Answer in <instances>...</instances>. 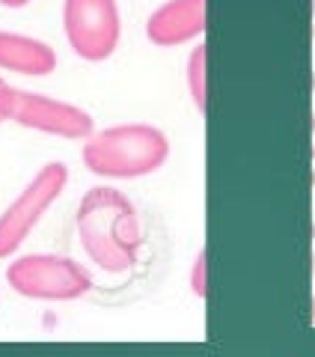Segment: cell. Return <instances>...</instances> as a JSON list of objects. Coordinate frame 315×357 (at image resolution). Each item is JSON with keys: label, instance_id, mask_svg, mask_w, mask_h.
<instances>
[{"label": "cell", "instance_id": "cell-1", "mask_svg": "<svg viewBox=\"0 0 315 357\" xmlns=\"http://www.w3.org/2000/svg\"><path fill=\"white\" fill-rule=\"evenodd\" d=\"M77 238L89 256L107 274H125L137 262L143 248L140 218L131 199L110 185L89 188L77 203Z\"/></svg>", "mask_w": 315, "mask_h": 357}, {"label": "cell", "instance_id": "cell-2", "mask_svg": "<svg viewBox=\"0 0 315 357\" xmlns=\"http://www.w3.org/2000/svg\"><path fill=\"white\" fill-rule=\"evenodd\" d=\"M170 158V137L152 122H122L84 140L81 161L105 178H140L161 170Z\"/></svg>", "mask_w": 315, "mask_h": 357}, {"label": "cell", "instance_id": "cell-3", "mask_svg": "<svg viewBox=\"0 0 315 357\" xmlns=\"http://www.w3.org/2000/svg\"><path fill=\"white\" fill-rule=\"evenodd\" d=\"M6 283L30 301H77L93 292V274L63 253H24L6 265Z\"/></svg>", "mask_w": 315, "mask_h": 357}, {"label": "cell", "instance_id": "cell-4", "mask_svg": "<svg viewBox=\"0 0 315 357\" xmlns=\"http://www.w3.org/2000/svg\"><path fill=\"white\" fill-rule=\"evenodd\" d=\"M66 185H69V167L63 161H48L39 167L36 176L24 185V191L0 215V259H9L21 250L42 215L60 199Z\"/></svg>", "mask_w": 315, "mask_h": 357}, {"label": "cell", "instance_id": "cell-5", "mask_svg": "<svg viewBox=\"0 0 315 357\" xmlns=\"http://www.w3.org/2000/svg\"><path fill=\"white\" fill-rule=\"evenodd\" d=\"M63 30L81 60L101 63L114 57L122 39L116 0H63Z\"/></svg>", "mask_w": 315, "mask_h": 357}, {"label": "cell", "instance_id": "cell-6", "mask_svg": "<svg viewBox=\"0 0 315 357\" xmlns=\"http://www.w3.org/2000/svg\"><path fill=\"white\" fill-rule=\"evenodd\" d=\"M9 122H18L21 128H33L51 137L66 140H86L95 134V119L89 110L77 107L63 98L33 93V89H18L13 93V107H9Z\"/></svg>", "mask_w": 315, "mask_h": 357}, {"label": "cell", "instance_id": "cell-7", "mask_svg": "<svg viewBox=\"0 0 315 357\" xmlns=\"http://www.w3.org/2000/svg\"><path fill=\"white\" fill-rule=\"evenodd\" d=\"M206 33V0H167L146 18V39L158 48H176Z\"/></svg>", "mask_w": 315, "mask_h": 357}, {"label": "cell", "instance_id": "cell-8", "mask_svg": "<svg viewBox=\"0 0 315 357\" xmlns=\"http://www.w3.org/2000/svg\"><path fill=\"white\" fill-rule=\"evenodd\" d=\"M0 69L18 75H51L57 69V51L45 39L15 30H0Z\"/></svg>", "mask_w": 315, "mask_h": 357}, {"label": "cell", "instance_id": "cell-9", "mask_svg": "<svg viewBox=\"0 0 315 357\" xmlns=\"http://www.w3.org/2000/svg\"><path fill=\"white\" fill-rule=\"evenodd\" d=\"M208 51L206 45H197L187 57V66H185V77H187V93L194 98V105L199 114L208 110Z\"/></svg>", "mask_w": 315, "mask_h": 357}, {"label": "cell", "instance_id": "cell-10", "mask_svg": "<svg viewBox=\"0 0 315 357\" xmlns=\"http://www.w3.org/2000/svg\"><path fill=\"white\" fill-rule=\"evenodd\" d=\"M187 286H190V292H194L197 298H202V301L208 298V253H206V248L197 253L194 265H190Z\"/></svg>", "mask_w": 315, "mask_h": 357}, {"label": "cell", "instance_id": "cell-11", "mask_svg": "<svg viewBox=\"0 0 315 357\" xmlns=\"http://www.w3.org/2000/svg\"><path fill=\"white\" fill-rule=\"evenodd\" d=\"M13 93H15V86H9L3 77H0V122H6V119H9V107H13Z\"/></svg>", "mask_w": 315, "mask_h": 357}, {"label": "cell", "instance_id": "cell-12", "mask_svg": "<svg viewBox=\"0 0 315 357\" xmlns=\"http://www.w3.org/2000/svg\"><path fill=\"white\" fill-rule=\"evenodd\" d=\"M27 3H30V0H0V6H9V9H21Z\"/></svg>", "mask_w": 315, "mask_h": 357}, {"label": "cell", "instance_id": "cell-13", "mask_svg": "<svg viewBox=\"0 0 315 357\" xmlns=\"http://www.w3.org/2000/svg\"><path fill=\"white\" fill-rule=\"evenodd\" d=\"M312 325H315V298H312Z\"/></svg>", "mask_w": 315, "mask_h": 357}, {"label": "cell", "instance_id": "cell-14", "mask_svg": "<svg viewBox=\"0 0 315 357\" xmlns=\"http://www.w3.org/2000/svg\"><path fill=\"white\" fill-rule=\"evenodd\" d=\"M312 274H315V253H312Z\"/></svg>", "mask_w": 315, "mask_h": 357}, {"label": "cell", "instance_id": "cell-15", "mask_svg": "<svg viewBox=\"0 0 315 357\" xmlns=\"http://www.w3.org/2000/svg\"><path fill=\"white\" fill-rule=\"evenodd\" d=\"M312 131H315V114H312Z\"/></svg>", "mask_w": 315, "mask_h": 357}, {"label": "cell", "instance_id": "cell-16", "mask_svg": "<svg viewBox=\"0 0 315 357\" xmlns=\"http://www.w3.org/2000/svg\"><path fill=\"white\" fill-rule=\"evenodd\" d=\"M312 158H315V143H312Z\"/></svg>", "mask_w": 315, "mask_h": 357}, {"label": "cell", "instance_id": "cell-17", "mask_svg": "<svg viewBox=\"0 0 315 357\" xmlns=\"http://www.w3.org/2000/svg\"><path fill=\"white\" fill-rule=\"evenodd\" d=\"M312 185H315V170H312Z\"/></svg>", "mask_w": 315, "mask_h": 357}, {"label": "cell", "instance_id": "cell-18", "mask_svg": "<svg viewBox=\"0 0 315 357\" xmlns=\"http://www.w3.org/2000/svg\"><path fill=\"white\" fill-rule=\"evenodd\" d=\"M312 36H315V24H312Z\"/></svg>", "mask_w": 315, "mask_h": 357}]
</instances>
